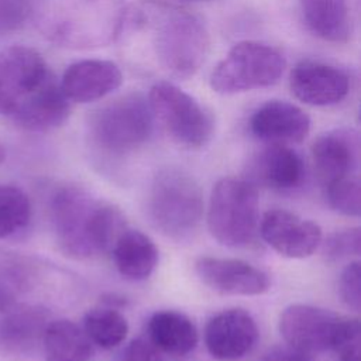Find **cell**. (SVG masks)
Instances as JSON below:
<instances>
[{
  "label": "cell",
  "instance_id": "6da1fadb",
  "mask_svg": "<svg viewBox=\"0 0 361 361\" xmlns=\"http://www.w3.org/2000/svg\"><path fill=\"white\" fill-rule=\"evenodd\" d=\"M117 39L137 63L176 79L193 76L209 51L207 28L196 14L155 0L126 8Z\"/></svg>",
  "mask_w": 361,
  "mask_h": 361
},
{
  "label": "cell",
  "instance_id": "7a4b0ae2",
  "mask_svg": "<svg viewBox=\"0 0 361 361\" xmlns=\"http://www.w3.org/2000/svg\"><path fill=\"white\" fill-rule=\"evenodd\" d=\"M51 221L61 250L73 258L110 254L127 228L123 212L78 185H65L51 199Z\"/></svg>",
  "mask_w": 361,
  "mask_h": 361
},
{
  "label": "cell",
  "instance_id": "3957f363",
  "mask_svg": "<svg viewBox=\"0 0 361 361\" xmlns=\"http://www.w3.org/2000/svg\"><path fill=\"white\" fill-rule=\"evenodd\" d=\"M30 17L51 42L93 49L117 39L124 0H28Z\"/></svg>",
  "mask_w": 361,
  "mask_h": 361
},
{
  "label": "cell",
  "instance_id": "277c9868",
  "mask_svg": "<svg viewBox=\"0 0 361 361\" xmlns=\"http://www.w3.org/2000/svg\"><path fill=\"white\" fill-rule=\"evenodd\" d=\"M147 207L157 230L172 240H185L197 230L204 203L199 183L189 173L165 168L152 179Z\"/></svg>",
  "mask_w": 361,
  "mask_h": 361
},
{
  "label": "cell",
  "instance_id": "5b68a950",
  "mask_svg": "<svg viewBox=\"0 0 361 361\" xmlns=\"http://www.w3.org/2000/svg\"><path fill=\"white\" fill-rule=\"evenodd\" d=\"M259 226V199L254 183L226 176L219 179L210 193L207 227L212 237L231 248L251 244Z\"/></svg>",
  "mask_w": 361,
  "mask_h": 361
},
{
  "label": "cell",
  "instance_id": "8992f818",
  "mask_svg": "<svg viewBox=\"0 0 361 361\" xmlns=\"http://www.w3.org/2000/svg\"><path fill=\"white\" fill-rule=\"evenodd\" d=\"M154 120L147 99L131 93L96 109L89 117L87 131L97 149L107 155L121 157L148 141Z\"/></svg>",
  "mask_w": 361,
  "mask_h": 361
},
{
  "label": "cell",
  "instance_id": "52a82bcc",
  "mask_svg": "<svg viewBox=\"0 0 361 361\" xmlns=\"http://www.w3.org/2000/svg\"><path fill=\"white\" fill-rule=\"evenodd\" d=\"M286 66L283 55L257 41L237 42L210 73V87L220 94H233L275 85Z\"/></svg>",
  "mask_w": 361,
  "mask_h": 361
},
{
  "label": "cell",
  "instance_id": "ba28073f",
  "mask_svg": "<svg viewBox=\"0 0 361 361\" xmlns=\"http://www.w3.org/2000/svg\"><path fill=\"white\" fill-rule=\"evenodd\" d=\"M154 118L179 145L196 149L204 147L213 135V117L190 94L171 82L155 83L148 93Z\"/></svg>",
  "mask_w": 361,
  "mask_h": 361
},
{
  "label": "cell",
  "instance_id": "9c48e42d",
  "mask_svg": "<svg viewBox=\"0 0 361 361\" xmlns=\"http://www.w3.org/2000/svg\"><path fill=\"white\" fill-rule=\"evenodd\" d=\"M345 316L306 303H293L279 317L285 343L310 355L333 350Z\"/></svg>",
  "mask_w": 361,
  "mask_h": 361
},
{
  "label": "cell",
  "instance_id": "30bf717a",
  "mask_svg": "<svg viewBox=\"0 0 361 361\" xmlns=\"http://www.w3.org/2000/svg\"><path fill=\"white\" fill-rule=\"evenodd\" d=\"M54 73L42 55L27 45L0 52V114L11 116L17 106L48 82Z\"/></svg>",
  "mask_w": 361,
  "mask_h": 361
},
{
  "label": "cell",
  "instance_id": "8fae6325",
  "mask_svg": "<svg viewBox=\"0 0 361 361\" xmlns=\"http://www.w3.org/2000/svg\"><path fill=\"white\" fill-rule=\"evenodd\" d=\"M258 234L279 255L302 259L316 252L323 240L317 223L283 209H272L259 219Z\"/></svg>",
  "mask_w": 361,
  "mask_h": 361
},
{
  "label": "cell",
  "instance_id": "7c38bea8",
  "mask_svg": "<svg viewBox=\"0 0 361 361\" xmlns=\"http://www.w3.org/2000/svg\"><path fill=\"white\" fill-rule=\"evenodd\" d=\"M258 326L244 309L233 307L216 313L204 327V344L219 361H237L255 347Z\"/></svg>",
  "mask_w": 361,
  "mask_h": 361
},
{
  "label": "cell",
  "instance_id": "4fadbf2b",
  "mask_svg": "<svg viewBox=\"0 0 361 361\" xmlns=\"http://www.w3.org/2000/svg\"><path fill=\"white\" fill-rule=\"evenodd\" d=\"M195 272L206 286L223 295L257 296L271 286L265 271L238 258L200 257L195 262Z\"/></svg>",
  "mask_w": 361,
  "mask_h": 361
},
{
  "label": "cell",
  "instance_id": "5bb4252c",
  "mask_svg": "<svg viewBox=\"0 0 361 361\" xmlns=\"http://www.w3.org/2000/svg\"><path fill=\"white\" fill-rule=\"evenodd\" d=\"M310 152L314 173L323 186L357 175L360 140L351 128H336L319 135Z\"/></svg>",
  "mask_w": 361,
  "mask_h": 361
},
{
  "label": "cell",
  "instance_id": "9a60e30c",
  "mask_svg": "<svg viewBox=\"0 0 361 361\" xmlns=\"http://www.w3.org/2000/svg\"><path fill=\"white\" fill-rule=\"evenodd\" d=\"M289 87L292 94L305 104L333 106L345 99L350 80L336 66L319 61H302L290 72Z\"/></svg>",
  "mask_w": 361,
  "mask_h": 361
},
{
  "label": "cell",
  "instance_id": "2e32d148",
  "mask_svg": "<svg viewBox=\"0 0 361 361\" xmlns=\"http://www.w3.org/2000/svg\"><path fill=\"white\" fill-rule=\"evenodd\" d=\"M250 131L267 144H295L310 131V117L296 104L268 100L250 117Z\"/></svg>",
  "mask_w": 361,
  "mask_h": 361
},
{
  "label": "cell",
  "instance_id": "e0dca14e",
  "mask_svg": "<svg viewBox=\"0 0 361 361\" xmlns=\"http://www.w3.org/2000/svg\"><path fill=\"white\" fill-rule=\"evenodd\" d=\"M250 180L276 190L289 192L299 188L306 176L303 158L286 144H267L248 166Z\"/></svg>",
  "mask_w": 361,
  "mask_h": 361
},
{
  "label": "cell",
  "instance_id": "ac0fdd59",
  "mask_svg": "<svg viewBox=\"0 0 361 361\" xmlns=\"http://www.w3.org/2000/svg\"><path fill=\"white\" fill-rule=\"evenodd\" d=\"M123 83L120 68L104 59H82L66 68L61 89L69 102L89 103L99 100Z\"/></svg>",
  "mask_w": 361,
  "mask_h": 361
},
{
  "label": "cell",
  "instance_id": "d6986e66",
  "mask_svg": "<svg viewBox=\"0 0 361 361\" xmlns=\"http://www.w3.org/2000/svg\"><path fill=\"white\" fill-rule=\"evenodd\" d=\"M49 322V312L42 306H11L0 317V350L14 355L32 353L41 347Z\"/></svg>",
  "mask_w": 361,
  "mask_h": 361
},
{
  "label": "cell",
  "instance_id": "ffe728a7",
  "mask_svg": "<svg viewBox=\"0 0 361 361\" xmlns=\"http://www.w3.org/2000/svg\"><path fill=\"white\" fill-rule=\"evenodd\" d=\"M71 113V102L52 76L13 111L11 118L28 131L44 133L61 127Z\"/></svg>",
  "mask_w": 361,
  "mask_h": 361
},
{
  "label": "cell",
  "instance_id": "44dd1931",
  "mask_svg": "<svg viewBox=\"0 0 361 361\" xmlns=\"http://www.w3.org/2000/svg\"><path fill=\"white\" fill-rule=\"evenodd\" d=\"M117 271L127 279H147L158 264V248L152 238L140 230L126 228L110 251Z\"/></svg>",
  "mask_w": 361,
  "mask_h": 361
},
{
  "label": "cell",
  "instance_id": "7402d4cb",
  "mask_svg": "<svg viewBox=\"0 0 361 361\" xmlns=\"http://www.w3.org/2000/svg\"><path fill=\"white\" fill-rule=\"evenodd\" d=\"M148 338L162 354L182 357L196 348L199 333L186 314L176 310H161L148 320Z\"/></svg>",
  "mask_w": 361,
  "mask_h": 361
},
{
  "label": "cell",
  "instance_id": "603a6c76",
  "mask_svg": "<svg viewBox=\"0 0 361 361\" xmlns=\"http://www.w3.org/2000/svg\"><path fill=\"white\" fill-rule=\"evenodd\" d=\"M307 28L329 42H345L351 35L350 0H299Z\"/></svg>",
  "mask_w": 361,
  "mask_h": 361
},
{
  "label": "cell",
  "instance_id": "cb8c5ba5",
  "mask_svg": "<svg viewBox=\"0 0 361 361\" xmlns=\"http://www.w3.org/2000/svg\"><path fill=\"white\" fill-rule=\"evenodd\" d=\"M41 347L45 361H89L94 354L83 327L68 319L48 323Z\"/></svg>",
  "mask_w": 361,
  "mask_h": 361
},
{
  "label": "cell",
  "instance_id": "d4e9b609",
  "mask_svg": "<svg viewBox=\"0 0 361 361\" xmlns=\"http://www.w3.org/2000/svg\"><path fill=\"white\" fill-rule=\"evenodd\" d=\"M85 333L93 343V345L103 350H110L121 344L128 333V323L126 317L110 306L90 309L82 324Z\"/></svg>",
  "mask_w": 361,
  "mask_h": 361
},
{
  "label": "cell",
  "instance_id": "484cf974",
  "mask_svg": "<svg viewBox=\"0 0 361 361\" xmlns=\"http://www.w3.org/2000/svg\"><path fill=\"white\" fill-rule=\"evenodd\" d=\"M31 202L14 185H0V240L21 233L31 220Z\"/></svg>",
  "mask_w": 361,
  "mask_h": 361
},
{
  "label": "cell",
  "instance_id": "4316f807",
  "mask_svg": "<svg viewBox=\"0 0 361 361\" xmlns=\"http://www.w3.org/2000/svg\"><path fill=\"white\" fill-rule=\"evenodd\" d=\"M329 206L344 216L358 217L361 213V183L358 175H351L324 186Z\"/></svg>",
  "mask_w": 361,
  "mask_h": 361
},
{
  "label": "cell",
  "instance_id": "83f0119b",
  "mask_svg": "<svg viewBox=\"0 0 361 361\" xmlns=\"http://www.w3.org/2000/svg\"><path fill=\"white\" fill-rule=\"evenodd\" d=\"M322 252L327 262H337L353 255H360L361 235L358 227L338 230L327 235L322 243Z\"/></svg>",
  "mask_w": 361,
  "mask_h": 361
},
{
  "label": "cell",
  "instance_id": "f1b7e54d",
  "mask_svg": "<svg viewBox=\"0 0 361 361\" xmlns=\"http://www.w3.org/2000/svg\"><path fill=\"white\" fill-rule=\"evenodd\" d=\"M338 295L341 300L353 309L358 312L361 307V271L360 262L353 261L344 267L338 278Z\"/></svg>",
  "mask_w": 361,
  "mask_h": 361
},
{
  "label": "cell",
  "instance_id": "f546056e",
  "mask_svg": "<svg viewBox=\"0 0 361 361\" xmlns=\"http://www.w3.org/2000/svg\"><path fill=\"white\" fill-rule=\"evenodd\" d=\"M333 351L340 361H360V322L355 317H344L340 334Z\"/></svg>",
  "mask_w": 361,
  "mask_h": 361
},
{
  "label": "cell",
  "instance_id": "4dcf8cb0",
  "mask_svg": "<svg viewBox=\"0 0 361 361\" xmlns=\"http://www.w3.org/2000/svg\"><path fill=\"white\" fill-rule=\"evenodd\" d=\"M28 18V0H0V34L21 28Z\"/></svg>",
  "mask_w": 361,
  "mask_h": 361
},
{
  "label": "cell",
  "instance_id": "1f68e13d",
  "mask_svg": "<svg viewBox=\"0 0 361 361\" xmlns=\"http://www.w3.org/2000/svg\"><path fill=\"white\" fill-rule=\"evenodd\" d=\"M120 361H164V357L148 337H137L123 348Z\"/></svg>",
  "mask_w": 361,
  "mask_h": 361
},
{
  "label": "cell",
  "instance_id": "d6a6232c",
  "mask_svg": "<svg viewBox=\"0 0 361 361\" xmlns=\"http://www.w3.org/2000/svg\"><path fill=\"white\" fill-rule=\"evenodd\" d=\"M258 361H313V357L286 344L267 350Z\"/></svg>",
  "mask_w": 361,
  "mask_h": 361
},
{
  "label": "cell",
  "instance_id": "836d02e7",
  "mask_svg": "<svg viewBox=\"0 0 361 361\" xmlns=\"http://www.w3.org/2000/svg\"><path fill=\"white\" fill-rule=\"evenodd\" d=\"M4 158H6V149H4V147H3V144L0 141V164L4 161Z\"/></svg>",
  "mask_w": 361,
  "mask_h": 361
},
{
  "label": "cell",
  "instance_id": "e575fe53",
  "mask_svg": "<svg viewBox=\"0 0 361 361\" xmlns=\"http://www.w3.org/2000/svg\"><path fill=\"white\" fill-rule=\"evenodd\" d=\"M185 1H213V0H185Z\"/></svg>",
  "mask_w": 361,
  "mask_h": 361
}]
</instances>
